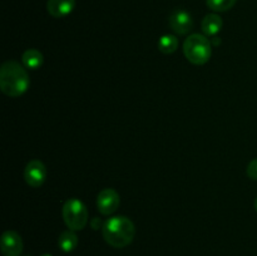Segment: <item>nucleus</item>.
Listing matches in <instances>:
<instances>
[{"label":"nucleus","mask_w":257,"mask_h":256,"mask_svg":"<svg viewBox=\"0 0 257 256\" xmlns=\"http://www.w3.org/2000/svg\"><path fill=\"white\" fill-rule=\"evenodd\" d=\"M30 85L29 74L20 63L8 60L0 68V89L5 95L12 98L20 97Z\"/></svg>","instance_id":"nucleus-1"},{"label":"nucleus","mask_w":257,"mask_h":256,"mask_svg":"<svg viewBox=\"0 0 257 256\" xmlns=\"http://www.w3.org/2000/svg\"><path fill=\"white\" fill-rule=\"evenodd\" d=\"M102 235L108 245L117 248L125 247L135 238V223L125 216H113L103 223Z\"/></svg>","instance_id":"nucleus-2"},{"label":"nucleus","mask_w":257,"mask_h":256,"mask_svg":"<svg viewBox=\"0 0 257 256\" xmlns=\"http://www.w3.org/2000/svg\"><path fill=\"white\" fill-rule=\"evenodd\" d=\"M186 59L195 65H203L212 55V44L206 35L191 34L183 43Z\"/></svg>","instance_id":"nucleus-3"},{"label":"nucleus","mask_w":257,"mask_h":256,"mask_svg":"<svg viewBox=\"0 0 257 256\" xmlns=\"http://www.w3.org/2000/svg\"><path fill=\"white\" fill-rule=\"evenodd\" d=\"M62 213L67 227L73 231L83 230L89 218L87 206L77 197H72L65 201V203L63 205Z\"/></svg>","instance_id":"nucleus-4"},{"label":"nucleus","mask_w":257,"mask_h":256,"mask_svg":"<svg viewBox=\"0 0 257 256\" xmlns=\"http://www.w3.org/2000/svg\"><path fill=\"white\" fill-rule=\"evenodd\" d=\"M120 203V197L118 192L113 188H104L98 193L97 208L102 215H113L118 210Z\"/></svg>","instance_id":"nucleus-5"},{"label":"nucleus","mask_w":257,"mask_h":256,"mask_svg":"<svg viewBox=\"0 0 257 256\" xmlns=\"http://www.w3.org/2000/svg\"><path fill=\"white\" fill-rule=\"evenodd\" d=\"M24 178L32 187H40L47 180V167L39 160L30 161L24 168Z\"/></svg>","instance_id":"nucleus-6"},{"label":"nucleus","mask_w":257,"mask_h":256,"mask_svg":"<svg viewBox=\"0 0 257 256\" xmlns=\"http://www.w3.org/2000/svg\"><path fill=\"white\" fill-rule=\"evenodd\" d=\"M2 252L4 256H20L23 252L22 236L13 230H8L2 236Z\"/></svg>","instance_id":"nucleus-7"},{"label":"nucleus","mask_w":257,"mask_h":256,"mask_svg":"<svg viewBox=\"0 0 257 256\" xmlns=\"http://www.w3.org/2000/svg\"><path fill=\"white\" fill-rule=\"evenodd\" d=\"M192 17L187 10L176 9L170 15V27L175 33L180 35H185L192 29Z\"/></svg>","instance_id":"nucleus-8"},{"label":"nucleus","mask_w":257,"mask_h":256,"mask_svg":"<svg viewBox=\"0 0 257 256\" xmlns=\"http://www.w3.org/2000/svg\"><path fill=\"white\" fill-rule=\"evenodd\" d=\"M75 0H48L47 10L53 18H64L74 10Z\"/></svg>","instance_id":"nucleus-9"},{"label":"nucleus","mask_w":257,"mask_h":256,"mask_svg":"<svg viewBox=\"0 0 257 256\" xmlns=\"http://www.w3.org/2000/svg\"><path fill=\"white\" fill-rule=\"evenodd\" d=\"M223 22L220 15L207 14L202 20V32L206 37H216L222 29Z\"/></svg>","instance_id":"nucleus-10"},{"label":"nucleus","mask_w":257,"mask_h":256,"mask_svg":"<svg viewBox=\"0 0 257 256\" xmlns=\"http://www.w3.org/2000/svg\"><path fill=\"white\" fill-rule=\"evenodd\" d=\"M22 62L23 65L28 69L37 70L43 65L44 58H43V54L38 49H28L23 54Z\"/></svg>","instance_id":"nucleus-11"},{"label":"nucleus","mask_w":257,"mask_h":256,"mask_svg":"<svg viewBox=\"0 0 257 256\" xmlns=\"http://www.w3.org/2000/svg\"><path fill=\"white\" fill-rule=\"evenodd\" d=\"M58 246L63 252H72L78 246V236L75 231L65 230L60 233Z\"/></svg>","instance_id":"nucleus-12"},{"label":"nucleus","mask_w":257,"mask_h":256,"mask_svg":"<svg viewBox=\"0 0 257 256\" xmlns=\"http://www.w3.org/2000/svg\"><path fill=\"white\" fill-rule=\"evenodd\" d=\"M178 48V39L176 35L165 34L158 40V49L163 54H172L177 50Z\"/></svg>","instance_id":"nucleus-13"},{"label":"nucleus","mask_w":257,"mask_h":256,"mask_svg":"<svg viewBox=\"0 0 257 256\" xmlns=\"http://www.w3.org/2000/svg\"><path fill=\"white\" fill-rule=\"evenodd\" d=\"M206 2H207V7L211 10L216 13H222L233 8L237 0H206Z\"/></svg>","instance_id":"nucleus-14"},{"label":"nucleus","mask_w":257,"mask_h":256,"mask_svg":"<svg viewBox=\"0 0 257 256\" xmlns=\"http://www.w3.org/2000/svg\"><path fill=\"white\" fill-rule=\"evenodd\" d=\"M246 172H247V176L251 180L257 181V158H255V160H252L248 163Z\"/></svg>","instance_id":"nucleus-15"},{"label":"nucleus","mask_w":257,"mask_h":256,"mask_svg":"<svg viewBox=\"0 0 257 256\" xmlns=\"http://www.w3.org/2000/svg\"><path fill=\"white\" fill-rule=\"evenodd\" d=\"M255 210H256V212H257V197H256V200H255Z\"/></svg>","instance_id":"nucleus-16"},{"label":"nucleus","mask_w":257,"mask_h":256,"mask_svg":"<svg viewBox=\"0 0 257 256\" xmlns=\"http://www.w3.org/2000/svg\"><path fill=\"white\" fill-rule=\"evenodd\" d=\"M40 256H52V255H49V253H43V255H40Z\"/></svg>","instance_id":"nucleus-17"},{"label":"nucleus","mask_w":257,"mask_h":256,"mask_svg":"<svg viewBox=\"0 0 257 256\" xmlns=\"http://www.w3.org/2000/svg\"><path fill=\"white\" fill-rule=\"evenodd\" d=\"M25 256H30V255H25Z\"/></svg>","instance_id":"nucleus-18"}]
</instances>
